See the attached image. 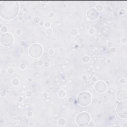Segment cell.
Instances as JSON below:
<instances>
[{
    "instance_id": "cell-7",
    "label": "cell",
    "mask_w": 127,
    "mask_h": 127,
    "mask_svg": "<svg viewBox=\"0 0 127 127\" xmlns=\"http://www.w3.org/2000/svg\"><path fill=\"white\" fill-rule=\"evenodd\" d=\"M87 16L90 20H95L99 16V12L97 9L94 8L89 9L87 12Z\"/></svg>"
},
{
    "instance_id": "cell-11",
    "label": "cell",
    "mask_w": 127,
    "mask_h": 127,
    "mask_svg": "<svg viewBox=\"0 0 127 127\" xmlns=\"http://www.w3.org/2000/svg\"><path fill=\"white\" fill-rule=\"evenodd\" d=\"M17 79H14V80H13V81H12V83H13V84H14V85H17L18 84V83H19V81H16V80H17Z\"/></svg>"
},
{
    "instance_id": "cell-13",
    "label": "cell",
    "mask_w": 127,
    "mask_h": 127,
    "mask_svg": "<svg viewBox=\"0 0 127 127\" xmlns=\"http://www.w3.org/2000/svg\"><path fill=\"white\" fill-rule=\"evenodd\" d=\"M1 30L2 32H5L7 31V28H6V27H3L2 28H1Z\"/></svg>"
},
{
    "instance_id": "cell-1",
    "label": "cell",
    "mask_w": 127,
    "mask_h": 127,
    "mask_svg": "<svg viewBox=\"0 0 127 127\" xmlns=\"http://www.w3.org/2000/svg\"><path fill=\"white\" fill-rule=\"evenodd\" d=\"M19 6L15 0H3L1 2L0 13L1 17L5 20L14 18L18 14Z\"/></svg>"
},
{
    "instance_id": "cell-12",
    "label": "cell",
    "mask_w": 127,
    "mask_h": 127,
    "mask_svg": "<svg viewBox=\"0 0 127 127\" xmlns=\"http://www.w3.org/2000/svg\"><path fill=\"white\" fill-rule=\"evenodd\" d=\"M96 8H97V9L98 10H99V11H100V10H101L102 9V6L101 5H98L97 6Z\"/></svg>"
},
{
    "instance_id": "cell-5",
    "label": "cell",
    "mask_w": 127,
    "mask_h": 127,
    "mask_svg": "<svg viewBox=\"0 0 127 127\" xmlns=\"http://www.w3.org/2000/svg\"><path fill=\"white\" fill-rule=\"evenodd\" d=\"M127 100L120 102L117 105L116 109L117 113L120 117L122 118H127Z\"/></svg>"
},
{
    "instance_id": "cell-6",
    "label": "cell",
    "mask_w": 127,
    "mask_h": 127,
    "mask_svg": "<svg viewBox=\"0 0 127 127\" xmlns=\"http://www.w3.org/2000/svg\"><path fill=\"white\" fill-rule=\"evenodd\" d=\"M13 42V37L10 33H4L0 38V42L2 46L8 47L10 46Z\"/></svg>"
},
{
    "instance_id": "cell-4",
    "label": "cell",
    "mask_w": 127,
    "mask_h": 127,
    "mask_svg": "<svg viewBox=\"0 0 127 127\" xmlns=\"http://www.w3.org/2000/svg\"><path fill=\"white\" fill-rule=\"evenodd\" d=\"M42 47L41 45L37 44H34L31 45L29 49L30 55L34 58L40 57L42 54Z\"/></svg>"
},
{
    "instance_id": "cell-9",
    "label": "cell",
    "mask_w": 127,
    "mask_h": 127,
    "mask_svg": "<svg viewBox=\"0 0 127 127\" xmlns=\"http://www.w3.org/2000/svg\"><path fill=\"white\" fill-rule=\"evenodd\" d=\"M117 98L119 100H126L127 98V91L125 90H120L117 93Z\"/></svg>"
},
{
    "instance_id": "cell-3",
    "label": "cell",
    "mask_w": 127,
    "mask_h": 127,
    "mask_svg": "<svg viewBox=\"0 0 127 127\" xmlns=\"http://www.w3.org/2000/svg\"><path fill=\"white\" fill-rule=\"evenodd\" d=\"M90 121V116L86 112H81L79 113L76 118L77 124L81 127H85L89 124Z\"/></svg>"
},
{
    "instance_id": "cell-10",
    "label": "cell",
    "mask_w": 127,
    "mask_h": 127,
    "mask_svg": "<svg viewBox=\"0 0 127 127\" xmlns=\"http://www.w3.org/2000/svg\"><path fill=\"white\" fill-rule=\"evenodd\" d=\"M59 124L61 125H63L64 124V121L63 119H61L59 121Z\"/></svg>"
},
{
    "instance_id": "cell-2",
    "label": "cell",
    "mask_w": 127,
    "mask_h": 127,
    "mask_svg": "<svg viewBox=\"0 0 127 127\" xmlns=\"http://www.w3.org/2000/svg\"><path fill=\"white\" fill-rule=\"evenodd\" d=\"M91 100L90 94L88 92H82L78 96L77 102L82 106H86L89 104Z\"/></svg>"
},
{
    "instance_id": "cell-8",
    "label": "cell",
    "mask_w": 127,
    "mask_h": 127,
    "mask_svg": "<svg viewBox=\"0 0 127 127\" xmlns=\"http://www.w3.org/2000/svg\"><path fill=\"white\" fill-rule=\"evenodd\" d=\"M95 88L97 92L99 93H102L105 91L107 88V85L104 81H99L96 83Z\"/></svg>"
}]
</instances>
